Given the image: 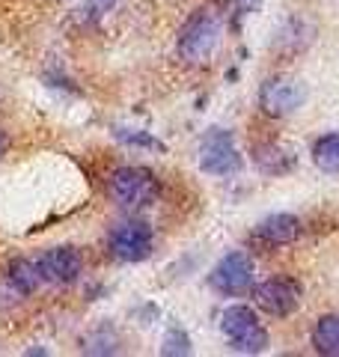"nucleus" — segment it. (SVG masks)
Returning <instances> with one entry per match:
<instances>
[{
  "label": "nucleus",
  "instance_id": "obj_2",
  "mask_svg": "<svg viewBox=\"0 0 339 357\" xmlns=\"http://www.w3.org/2000/svg\"><path fill=\"white\" fill-rule=\"evenodd\" d=\"M107 194L122 208H143L158 197V178L149 167L126 164L107 176Z\"/></svg>",
  "mask_w": 339,
  "mask_h": 357
},
{
  "label": "nucleus",
  "instance_id": "obj_3",
  "mask_svg": "<svg viewBox=\"0 0 339 357\" xmlns=\"http://www.w3.org/2000/svg\"><path fill=\"white\" fill-rule=\"evenodd\" d=\"M244 158L239 146H235V134L226 128H211L206 131V137L199 140V170L209 176H235L241 173Z\"/></svg>",
  "mask_w": 339,
  "mask_h": 357
},
{
  "label": "nucleus",
  "instance_id": "obj_9",
  "mask_svg": "<svg viewBox=\"0 0 339 357\" xmlns=\"http://www.w3.org/2000/svg\"><path fill=\"white\" fill-rule=\"evenodd\" d=\"M253 238L265 248H286V244H295L301 238V220L292 211H274L265 220H259Z\"/></svg>",
  "mask_w": 339,
  "mask_h": 357
},
{
  "label": "nucleus",
  "instance_id": "obj_10",
  "mask_svg": "<svg viewBox=\"0 0 339 357\" xmlns=\"http://www.w3.org/2000/svg\"><path fill=\"white\" fill-rule=\"evenodd\" d=\"M253 164H256V170L259 173H265V176H286L295 170V152L286 149L282 143H274V140H262V143H253Z\"/></svg>",
  "mask_w": 339,
  "mask_h": 357
},
{
  "label": "nucleus",
  "instance_id": "obj_21",
  "mask_svg": "<svg viewBox=\"0 0 339 357\" xmlns=\"http://www.w3.org/2000/svg\"><path fill=\"white\" fill-rule=\"evenodd\" d=\"M6 146H9V137L3 134V128H0V158H3V155H6Z\"/></svg>",
  "mask_w": 339,
  "mask_h": 357
},
{
  "label": "nucleus",
  "instance_id": "obj_16",
  "mask_svg": "<svg viewBox=\"0 0 339 357\" xmlns=\"http://www.w3.org/2000/svg\"><path fill=\"white\" fill-rule=\"evenodd\" d=\"M84 351L86 354H116L119 351V337L105 325V328H98V331L84 337Z\"/></svg>",
  "mask_w": 339,
  "mask_h": 357
},
{
  "label": "nucleus",
  "instance_id": "obj_18",
  "mask_svg": "<svg viewBox=\"0 0 339 357\" xmlns=\"http://www.w3.org/2000/svg\"><path fill=\"white\" fill-rule=\"evenodd\" d=\"M268 342H271V340H268V331L259 325L256 331L247 333V337L232 340V342H229V349H232V351H239V354H262V351L268 349Z\"/></svg>",
  "mask_w": 339,
  "mask_h": 357
},
{
  "label": "nucleus",
  "instance_id": "obj_13",
  "mask_svg": "<svg viewBox=\"0 0 339 357\" xmlns=\"http://www.w3.org/2000/svg\"><path fill=\"white\" fill-rule=\"evenodd\" d=\"M6 280L27 298V295H33L39 289L42 274H39L36 262H30V259H13V262L6 265Z\"/></svg>",
  "mask_w": 339,
  "mask_h": 357
},
{
  "label": "nucleus",
  "instance_id": "obj_12",
  "mask_svg": "<svg viewBox=\"0 0 339 357\" xmlns=\"http://www.w3.org/2000/svg\"><path fill=\"white\" fill-rule=\"evenodd\" d=\"M310 340H312V349L319 354L339 357V312H331V316H322L315 321Z\"/></svg>",
  "mask_w": 339,
  "mask_h": 357
},
{
  "label": "nucleus",
  "instance_id": "obj_11",
  "mask_svg": "<svg viewBox=\"0 0 339 357\" xmlns=\"http://www.w3.org/2000/svg\"><path fill=\"white\" fill-rule=\"evenodd\" d=\"M256 328H259V316L253 312V307H247V304H232L220 312V331L226 333L229 342L247 337V333Z\"/></svg>",
  "mask_w": 339,
  "mask_h": 357
},
{
  "label": "nucleus",
  "instance_id": "obj_19",
  "mask_svg": "<svg viewBox=\"0 0 339 357\" xmlns=\"http://www.w3.org/2000/svg\"><path fill=\"white\" fill-rule=\"evenodd\" d=\"M113 6H116V0H86V3L77 9L75 18L81 21V24H86V27H89V24H98V21L105 18Z\"/></svg>",
  "mask_w": 339,
  "mask_h": 357
},
{
  "label": "nucleus",
  "instance_id": "obj_4",
  "mask_svg": "<svg viewBox=\"0 0 339 357\" xmlns=\"http://www.w3.org/2000/svg\"><path fill=\"white\" fill-rule=\"evenodd\" d=\"M155 248V232L146 220H122L110 229L107 250L119 262H143L152 256Z\"/></svg>",
  "mask_w": 339,
  "mask_h": 357
},
{
  "label": "nucleus",
  "instance_id": "obj_5",
  "mask_svg": "<svg viewBox=\"0 0 339 357\" xmlns=\"http://www.w3.org/2000/svg\"><path fill=\"white\" fill-rule=\"evenodd\" d=\"M253 274L256 265L244 250H232L209 271V286L218 295H244L253 289Z\"/></svg>",
  "mask_w": 339,
  "mask_h": 357
},
{
  "label": "nucleus",
  "instance_id": "obj_15",
  "mask_svg": "<svg viewBox=\"0 0 339 357\" xmlns=\"http://www.w3.org/2000/svg\"><path fill=\"white\" fill-rule=\"evenodd\" d=\"M113 137H116L119 143H126V146H131V149H146V152H167V143L164 140H158L155 134H149V131H140V128H122V126H116L113 128Z\"/></svg>",
  "mask_w": 339,
  "mask_h": 357
},
{
  "label": "nucleus",
  "instance_id": "obj_1",
  "mask_svg": "<svg viewBox=\"0 0 339 357\" xmlns=\"http://www.w3.org/2000/svg\"><path fill=\"white\" fill-rule=\"evenodd\" d=\"M220 39V18L211 13V9H194L182 30H179V42H176V51H179V60H185L188 66H199L211 57L214 45Z\"/></svg>",
  "mask_w": 339,
  "mask_h": 357
},
{
  "label": "nucleus",
  "instance_id": "obj_6",
  "mask_svg": "<svg viewBox=\"0 0 339 357\" xmlns=\"http://www.w3.org/2000/svg\"><path fill=\"white\" fill-rule=\"evenodd\" d=\"M303 289L292 277H268V280L253 286V301L259 310H265L274 319H286L301 307Z\"/></svg>",
  "mask_w": 339,
  "mask_h": 357
},
{
  "label": "nucleus",
  "instance_id": "obj_14",
  "mask_svg": "<svg viewBox=\"0 0 339 357\" xmlns=\"http://www.w3.org/2000/svg\"><path fill=\"white\" fill-rule=\"evenodd\" d=\"M312 164L322 173H339V134H324L312 143Z\"/></svg>",
  "mask_w": 339,
  "mask_h": 357
},
{
  "label": "nucleus",
  "instance_id": "obj_7",
  "mask_svg": "<svg viewBox=\"0 0 339 357\" xmlns=\"http://www.w3.org/2000/svg\"><path fill=\"white\" fill-rule=\"evenodd\" d=\"M303 86L298 81H292V77H268L259 86V107H262V114L268 116H292L295 110L303 105Z\"/></svg>",
  "mask_w": 339,
  "mask_h": 357
},
{
  "label": "nucleus",
  "instance_id": "obj_17",
  "mask_svg": "<svg viewBox=\"0 0 339 357\" xmlns=\"http://www.w3.org/2000/svg\"><path fill=\"white\" fill-rule=\"evenodd\" d=\"M190 351H194V342H190V337H188L182 328H170L164 333L161 354H167V357H182V354H190Z\"/></svg>",
  "mask_w": 339,
  "mask_h": 357
},
{
  "label": "nucleus",
  "instance_id": "obj_20",
  "mask_svg": "<svg viewBox=\"0 0 339 357\" xmlns=\"http://www.w3.org/2000/svg\"><path fill=\"white\" fill-rule=\"evenodd\" d=\"M21 298H24V295H21L18 292V289L13 286V283H9L6 280V277H3V280H0V310H6V307H13V304H18V301Z\"/></svg>",
  "mask_w": 339,
  "mask_h": 357
},
{
  "label": "nucleus",
  "instance_id": "obj_8",
  "mask_svg": "<svg viewBox=\"0 0 339 357\" xmlns=\"http://www.w3.org/2000/svg\"><path fill=\"white\" fill-rule=\"evenodd\" d=\"M36 268L42 274V283L69 286L84 274V256L77 248H72V244H63V248L45 250L36 259Z\"/></svg>",
  "mask_w": 339,
  "mask_h": 357
}]
</instances>
